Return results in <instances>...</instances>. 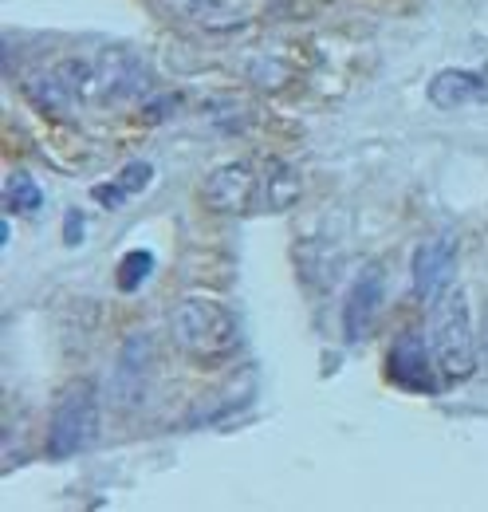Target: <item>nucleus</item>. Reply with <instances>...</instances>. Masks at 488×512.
Instances as JSON below:
<instances>
[{
	"instance_id": "nucleus-7",
	"label": "nucleus",
	"mask_w": 488,
	"mask_h": 512,
	"mask_svg": "<svg viewBox=\"0 0 488 512\" xmlns=\"http://www.w3.org/2000/svg\"><path fill=\"white\" fill-rule=\"evenodd\" d=\"M429 355L426 343H422V335H414V331H402L394 343H390V359H386V371H390V379L398 386H406V390H433V371H429Z\"/></svg>"
},
{
	"instance_id": "nucleus-1",
	"label": "nucleus",
	"mask_w": 488,
	"mask_h": 512,
	"mask_svg": "<svg viewBox=\"0 0 488 512\" xmlns=\"http://www.w3.org/2000/svg\"><path fill=\"white\" fill-rule=\"evenodd\" d=\"M429 351L433 367L449 379L461 383L477 367V331H473V308L465 288L437 292V304L429 312Z\"/></svg>"
},
{
	"instance_id": "nucleus-15",
	"label": "nucleus",
	"mask_w": 488,
	"mask_h": 512,
	"mask_svg": "<svg viewBox=\"0 0 488 512\" xmlns=\"http://www.w3.org/2000/svg\"><path fill=\"white\" fill-rule=\"evenodd\" d=\"M63 233H67V245H83V213H67Z\"/></svg>"
},
{
	"instance_id": "nucleus-3",
	"label": "nucleus",
	"mask_w": 488,
	"mask_h": 512,
	"mask_svg": "<svg viewBox=\"0 0 488 512\" xmlns=\"http://www.w3.org/2000/svg\"><path fill=\"white\" fill-rule=\"evenodd\" d=\"M99 438V390L91 383H75L63 390L60 406L48 426V457H75L95 446Z\"/></svg>"
},
{
	"instance_id": "nucleus-14",
	"label": "nucleus",
	"mask_w": 488,
	"mask_h": 512,
	"mask_svg": "<svg viewBox=\"0 0 488 512\" xmlns=\"http://www.w3.org/2000/svg\"><path fill=\"white\" fill-rule=\"evenodd\" d=\"M150 174H154V170H150V162H130V166L122 170L119 186L126 193H142L146 186H150Z\"/></svg>"
},
{
	"instance_id": "nucleus-9",
	"label": "nucleus",
	"mask_w": 488,
	"mask_h": 512,
	"mask_svg": "<svg viewBox=\"0 0 488 512\" xmlns=\"http://www.w3.org/2000/svg\"><path fill=\"white\" fill-rule=\"evenodd\" d=\"M146 83V71L126 52H107L95 64V99H134Z\"/></svg>"
},
{
	"instance_id": "nucleus-5",
	"label": "nucleus",
	"mask_w": 488,
	"mask_h": 512,
	"mask_svg": "<svg viewBox=\"0 0 488 512\" xmlns=\"http://www.w3.org/2000/svg\"><path fill=\"white\" fill-rule=\"evenodd\" d=\"M382 300H386V268L378 260H366L351 280L347 308H343V339L347 343H363L370 335V327L378 323V312H382Z\"/></svg>"
},
{
	"instance_id": "nucleus-12",
	"label": "nucleus",
	"mask_w": 488,
	"mask_h": 512,
	"mask_svg": "<svg viewBox=\"0 0 488 512\" xmlns=\"http://www.w3.org/2000/svg\"><path fill=\"white\" fill-rule=\"evenodd\" d=\"M4 205L16 209V213H40L44 193H40V186L28 174H12L8 186H4Z\"/></svg>"
},
{
	"instance_id": "nucleus-4",
	"label": "nucleus",
	"mask_w": 488,
	"mask_h": 512,
	"mask_svg": "<svg viewBox=\"0 0 488 512\" xmlns=\"http://www.w3.org/2000/svg\"><path fill=\"white\" fill-rule=\"evenodd\" d=\"M201 201L213 213H252L256 201H264V178L248 162L217 166L201 186Z\"/></svg>"
},
{
	"instance_id": "nucleus-6",
	"label": "nucleus",
	"mask_w": 488,
	"mask_h": 512,
	"mask_svg": "<svg viewBox=\"0 0 488 512\" xmlns=\"http://www.w3.org/2000/svg\"><path fill=\"white\" fill-rule=\"evenodd\" d=\"M429 103L437 111H457L469 103H488V60L481 71H465V67H445L429 79Z\"/></svg>"
},
{
	"instance_id": "nucleus-10",
	"label": "nucleus",
	"mask_w": 488,
	"mask_h": 512,
	"mask_svg": "<svg viewBox=\"0 0 488 512\" xmlns=\"http://www.w3.org/2000/svg\"><path fill=\"white\" fill-rule=\"evenodd\" d=\"M170 8L201 28H237L252 16V0H170Z\"/></svg>"
},
{
	"instance_id": "nucleus-11",
	"label": "nucleus",
	"mask_w": 488,
	"mask_h": 512,
	"mask_svg": "<svg viewBox=\"0 0 488 512\" xmlns=\"http://www.w3.org/2000/svg\"><path fill=\"white\" fill-rule=\"evenodd\" d=\"M296 197H300V178H296V170L284 166V162H272V166H268V178H264V205L280 213V209H288Z\"/></svg>"
},
{
	"instance_id": "nucleus-16",
	"label": "nucleus",
	"mask_w": 488,
	"mask_h": 512,
	"mask_svg": "<svg viewBox=\"0 0 488 512\" xmlns=\"http://www.w3.org/2000/svg\"><path fill=\"white\" fill-rule=\"evenodd\" d=\"M481 351H485L488 359V308H485V320H481Z\"/></svg>"
},
{
	"instance_id": "nucleus-2",
	"label": "nucleus",
	"mask_w": 488,
	"mask_h": 512,
	"mask_svg": "<svg viewBox=\"0 0 488 512\" xmlns=\"http://www.w3.org/2000/svg\"><path fill=\"white\" fill-rule=\"evenodd\" d=\"M170 331H174V343L185 355L205 363V367L225 363L241 347L233 312L217 300H205V296H185L170 316Z\"/></svg>"
},
{
	"instance_id": "nucleus-8",
	"label": "nucleus",
	"mask_w": 488,
	"mask_h": 512,
	"mask_svg": "<svg viewBox=\"0 0 488 512\" xmlns=\"http://www.w3.org/2000/svg\"><path fill=\"white\" fill-rule=\"evenodd\" d=\"M453 253H457V241L453 233H437L418 245L414 253V292L437 300V292L449 284V268H453Z\"/></svg>"
},
{
	"instance_id": "nucleus-13",
	"label": "nucleus",
	"mask_w": 488,
	"mask_h": 512,
	"mask_svg": "<svg viewBox=\"0 0 488 512\" xmlns=\"http://www.w3.org/2000/svg\"><path fill=\"white\" fill-rule=\"evenodd\" d=\"M150 268H154V256L146 253V249H138V253H126L119 264V288L122 292H138L142 288V280L150 276Z\"/></svg>"
}]
</instances>
